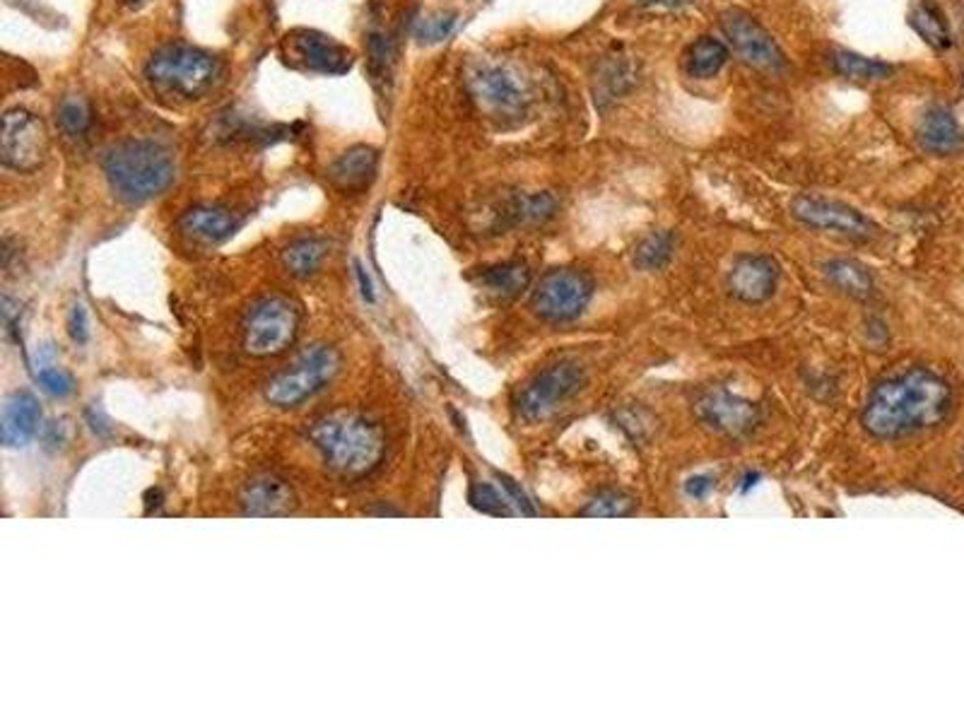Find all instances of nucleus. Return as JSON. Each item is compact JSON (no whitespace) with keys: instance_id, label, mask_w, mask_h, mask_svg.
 I'll use <instances>...</instances> for the list:
<instances>
[{"instance_id":"f257e3e1","label":"nucleus","mask_w":964,"mask_h":723,"mask_svg":"<svg viewBox=\"0 0 964 723\" xmlns=\"http://www.w3.org/2000/svg\"><path fill=\"white\" fill-rule=\"evenodd\" d=\"M950 383L928 369H907L878 383L868 395L861 425L876 439H902L938 427L950 415Z\"/></svg>"},{"instance_id":"f03ea898","label":"nucleus","mask_w":964,"mask_h":723,"mask_svg":"<svg viewBox=\"0 0 964 723\" xmlns=\"http://www.w3.org/2000/svg\"><path fill=\"white\" fill-rule=\"evenodd\" d=\"M307 439L321 453L323 463L347 481L377 471L386 453V437L381 427L357 413H335L317 419L307 429Z\"/></svg>"},{"instance_id":"7ed1b4c3","label":"nucleus","mask_w":964,"mask_h":723,"mask_svg":"<svg viewBox=\"0 0 964 723\" xmlns=\"http://www.w3.org/2000/svg\"><path fill=\"white\" fill-rule=\"evenodd\" d=\"M102 169L111 191L128 203H143L165 193L177 177V165L167 147L153 140H128L109 147Z\"/></svg>"},{"instance_id":"20e7f679","label":"nucleus","mask_w":964,"mask_h":723,"mask_svg":"<svg viewBox=\"0 0 964 723\" xmlns=\"http://www.w3.org/2000/svg\"><path fill=\"white\" fill-rule=\"evenodd\" d=\"M217 78V61L189 44L162 46L145 66V80L167 97L195 99L211 90Z\"/></svg>"},{"instance_id":"39448f33","label":"nucleus","mask_w":964,"mask_h":723,"mask_svg":"<svg viewBox=\"0 0 964 723\" xmlns=\"http://www.w3.org/2000/svg\"><path fill=\"white\" fill-rule=\"evenodd\" d=\"M596 283L586 271L579 268H555L540 277L533 289L531 309L548 323H572L591 305Z\"/></svg>"},{"instance_id":"423d86ee","label":"nucleus","mask_w":964,"mask_h":723,"mask_svg":"<svg viewBox=\"0 0 964 723\" xmlns=\"http://www.w3.org/2000/svg\"><path fill=\"white\" fill-rule=\"evenodd\" d=\"M341 367V357L329 345H313L293 367L265 383V401L277 407H295L329 383Z\"/></svg>"},{"instance_id":"0eeeda50","label":"nucleus","mask_w":964,"mask_h":723,"mask_svg":"<svg viewBox=\"0 0 964 723\" xmlns=\"http://www.w3.org/2000/svg\"><path fill=\"white\" fill-rule=\"evenodd\" d=\"M299 333V311L283 297H269L243 319V349L253 357L281 355Z\"/></svg>"},{"instance_id":"6e6552de","label":"nucleus","mask_w":964,"mask_h":723,"mask_svg":"<svg viewBox=\"0 0 964 723\" xmlns=\"http://www.w3.org/2000/svg\"><path fill=\"white\" fill-rule=\"evenodd\" d=\"M584 389V369L574 362H557V365L538 371L524 389L516 393L514 411L524 423H538L548 417L562 403L572 401Z\"/></svg>"},{"instance_id":"1a4fd4ad","label":"nucleus","mask_w":964,"mask_h":723,"mask_svg":"<svg viewBox=\"0 0 964 723\" xmlns=\"http://www.w3.org/2000/svg\"><path fill=\"white\" fill-rule=\"evenodd\" d=\"M722 32L728 49L746 66L760 73H782L786 68V56L779 44L746 10L730 8L722 13Z\"/></svg>"},{"instance_id":"9d476101","label":"nucleus","mask_w":964,"mask_h":723,"mask_svg":"<svg viewBox=\"0 0 964 723\" xmlns=\"http://www.w3.org/2000/svg\"><path fill=\"white\" fill-rule=\"evenodd\" d=\"M468 92L480 104V109L495 119H521L528 111V90L521 80L502 66L480 63L471 68Z\"/></svg>"},{"instance_id":"9b49d317","label":"nucleus","mask_w":964,"mask_h":723,"mask_svg":"<svg viewBox=\"0 0 964 723\" xmlns=\"http://www.w3.org/2000/svg\"><path fill=\"white\" fill-rule=\"evenodd\" d=\"M46 153H49V135L39 116L27 109H8L3 116V133H0L3 165L20 174H32L44 165Z\"/></svg>"},{"instance_id":"f8f14e48","label":"nucleus","mask_w":964,"mask_h":723,"mask_svg":"<svg viewBox=\"0 0 964 723\" xmlns=\"http://www.w3.org/2000/svg\"><path fill=\"white\" fill-rule=\"evenodd\" d=\"M792 213L810 229L832 232L846 239L868 241L878 235V227L870 217H866L861 210H856L849 203L832 201V198L820 195H798L792 203Z\"/></svg>"},{"instance_id":"ddd939ff","label":"nucleus","mask_w":964,"mask_h":723,"mask_svg":"<svg viewBox=\"0 0 964 723\" xmlns=\"http://www.w3.org/2000/svg\"><path fill=\"white\" fill-rule=\"evenodd\" d=\"M694 411L700 423L724 437H746L760 425L758 405L728 389L704 391Z\"/></svg>"},{"instance_id":"4468645a","label":"nucleus","mask_w":964,"mask_h":723,"mask_svg":"<svg viewBox=\"0 0 964 723\" xmlns=\"http://www.w3.org/2000/svg\"><path fill=\"white\" fill-rule=\"evenodd\" d=\"M779 285V265L772 256L742 253L728 271V289L742 305H764Z\"/></svg>"},{"instance_id":"2eb2a0df","label":"nucleus","mask_w":964,"mask_h":723,"mask_svg":"<svg viewBox=\"0 0 964 723\" xmlns=\"http://www.w3.org/2000/svg\"><path fill=\"white\" fill-rule=\"evenodd\" d=\"M289 56L311 73L343 75L353 66V54L333 37L317 29H297L287 34Z\"/></svg>"},{"instance_id":"dca6fc26","label":"nucleus","mask_w":964,"mask_h":723,"mask_svg":"<svg viewBox=\"0 0 964 723\" xmlns=\"http://www.w3.org/2000/svg\"><path fill=\"white\" fill-rule=\"evenodd\" d=\"M916 140L928 155L950 157L964 153V128L945 107H928L916 123Z\"/></svg>"},{"instance_id":"f3484780","label":"nucleus","mask_w":964,"mask_h":723,"mask_svg":"<svg viewBox=\"0 0 964 723\" xmlns=\"http://www.w3.org/2000/svg\"><path fill=\"white\" fill-rule=\"evenodd\" d=\"M297 499L293 487L283 477L259 475L243 485L241 489V509L247 517H287L295 509Z\"/></svg>"},{"instance_id":"a211bd4d","label":"nucleus","mask_w":964,"mask_h":723,"mask_svg":"<svg viewBox=\"0 0 964 723\" xmlns=\"http://www.w3.org/2000/svg\"><path fill=\"white\" fill-rule=\"evenodd\" d=\"M39 425H41L39 401L27 391L10 395L3 405V419H0L3 445L10 449L29 445L34 435L39 431Z\"/></svg>"},{"instance_id":"6ab92c4d","label":"nucleus","mask_w":964,"mask_h":723,"mask_svg":"<svg viewBox=\"0 0 964 723\" xmlns=\"http://www.w3.org/2000/svg\"><path fill=\"white\" fill-rule=\"evenodd\" d=\"M237 227H239L237 215L231 213V210L217 205L191 208L179 217V229L183 235L201 244L225 241L227 237L235 235Z\"/></svg>"},{"instance_id":"aec40b11","label":"nucleus","mask_w":964,"mask_h":723,"mask_svg":"<svg viewBox=\"0 0 964 723\" xmlns=\"http://www.w3.org/2000/svg\"><path fill=\"white\" fill-rule=\"evenodd\" d=\"M379 167V153L369 145H355L333 162L329 169L331 181L343 193H362L374 181Z\"/></svg>"},{"instance_id":"412c9836","label":"nucleus","mask_w":964,"mask_h":723,"mask_svg":"<svg viewBox=\"0 0 964 723\" xmlns=\"http://www.w3.org/2000/svg\"><path fill=\"white\" fill-rule=\"evenodd\" d=\"M822 275L842 295L854 299H870L876 293L873 273L864 263L852 259H832L822 265Z\"/></svg>"},{"instance_id":"4be33fe9","label":"nucleus","mask_w":964,"mask_h":723,"mask_svg":"<svg viewBox=\"0 0 964 723\" xmlns=\"http://www.w3.org/2000/svg\"><path fill=\"white\" fill-rule=\"evenodd\" d=\"M636 70L622 56H608L598 63L594 75V95L600 109L610 107L615 99H620L627 90L634 85Z\"/></svg>"},{"instance_id":"5701e85b","label":"nucleus","mask_w":964,"mask_h":723,"mask_svg":"<svg viewBox=\"0 0 964 723\" xmlns=\"http://www.w3.org/2000/svg\"><path fill=\"white\" fill-rule=\"evenodd\" d=\"M728 44L718 42L714 37H700L694 39L682 54V68L685 73L694 80H710L722 73V68L728 61Z\"/></svg>"},{"instance_id":"b1692460","label":"nucleus","mask_w":964,"mask_h":723,"mask_svg":"<svg viewBox=\"0 0 964 723\" xmlns=\"http://www.w3.org/2000/svg\"><path fill=\"white\" fill-rule=\"evenodd\" d=\"M830 63L842 78L854 80V83H878V80H888L894 75V68L890 63L849 49H834L830 54Z\"/></svg>"},{"instance_id":"393cba45","label":"nucleus","mask_w":964,"mask_h":723,"mask_svg":"<svg viewBox=\"0 0 964 723\" xmlns=\"http://www.w3.org/2000/svg\"><path fill=\"white\" fill-rule=\"evenodd\" d=\"M909 25L926 44H931L933 49H948L952 44V34L945 22V15L940 13V8L933 3V0H916L909 13Z\"/></svg>"},{"instance_id":"a878e982","label":"nucleus","mask_w":964,"mask_h":723,"mask_svg":"<svg viewBox=\"0 0 964 723\" xmlns=\"http://www.w3.org/2000/svg\"><path fill=\"white\" fill-rule=\"evenodd\" d=\"M480 285L495 295L516 297L531 285V268L524 261H507L490 265L480 273Z\"/></svg>"},{"instance_id":"bb28decb","label":"nucleus","mask_w":964,"mask_h":723,"mask_svg":"<svg viewBox=\"0 0 964 723\" xmlns=\"http://www.w3.org/2000/svg\"><path fill=\"white\" fill-rule=\"evenodd\" d=\"M326 253H329L326 241L305 237V239L293 241L283 251V265L287 268L289 275L309 277L319 271L323 259H326Z\"/></svg>"},{"instance_id":"cd10ccee","label":"nucleus","mask_w":964,"mask_h":723,"mask_svg":"<svg viewBox=\"0 0 964 723\" xmlns=\"http://www.w3.org/2000/svg\"><path fill=\"white\" fill-rule=\"evenodd\" d=\"M673 253H676V235H673V232H666V229H658V232H652V235H646L642 241L636 244L632 261L639 271L654 273L670 263Z\"/></svg>"},{"instance_id":"c85d7f7f","label":"nucleus","mask_w":964,"mask_h":723,"mask_svg":"<svg viewBox=\"0 0 964 723\" xmlns=\"http://www.w3.org/2000/svg\"><path fill=\"white\" fill-rule=\"evenodd\" d=\"M557 213V201L552 193H528L516 195L507 205L504 220L511 225H538Z\"/></svg>"},{"instance_id":"c756f323","label":"nucleus","mask_w":964,"mask_h":723,"mask_svg":"<svg viewBox=\"0 0 964 723\" xmlns=\"http://www.w3.org/2000/svg\"><path fill=\"white\" fill-rule=\"evenodd\" d=\"M56 121L66 135L83 138L92 126L90 102L83 95H66L61 102H58Z\"/></svg>"},{"instance_id":"7c9ffc66","label":"nucleus","mask_w":964,"mask_h":723,"mask_svg":"<svg viewBox=\"0 0 964 723\" xmlns=\"http://www.w3.org/2000/svg\"><path fill=\"white\" fill-rule=\"evenodd\" d=\"M582 517H594V519H620V517H632L634 514V501L622 495V493H603L598 497H594L588 505L579 511Z\"/></svg>"},{"instance_id":"2f4dec72","label":"nucleus","mask_w":964,"mask_h":723,"mask_svg":"<svg viewBox=\"0 0 964 723\" xmlns=\"http://www.w3.org/2000/svg\"><path fill=\"white\" fill-rule=\"evenodd\" d=\"M468 501H471L473 509L483 511V514L511 517L509 499H504L492 485H487V483H473L468 489Z\"/></svg>"},{"instance_id":"473e14b6","label":"nucleus","mask_w":964,"mask_h":723,"mask_svg":"<svg viewBox=\"0 0 964 723\" xmlns=\"http://www.w3.org/2000/svg\"><path fill=\"white\" fill-rule=\"evenodd\" d=\"M34 377H37L39 387H41L46 393L58 395V399H63V395L73 393V389H75L73 377L68 375V371H63L61 367H56L53 362L39 359L37 369H34Z\"/></svg>"},{"instance_id":"72a5a7b5","label":"nucleus","mask_w":964,"mask_h":723,"mask_svg":"<svg viewBox=\"0 0 964 723\" xmlns=\"http://www.w3.org/2000/svg\"><path fill=\"white\" fill-rule=\"evenodd\" d=\"M454 27H456V13H437L417 22L415 37L427 44H437L441 39H447L449 34L454 32Z\"/></svg>"},{"instance_id":"f704fd0d","label":"nucleus","mask_w":964,"mask_h":723,"mask_svg":"<svg viewBox=\"0 0 964 723\" xmlns=\"http://www.w3.org/2000/svg\"><path fill=\"white\" fill-rule=\"evenodd\" d=\"M68 333H71L78 345H85L90 341V321L87 309L83 305H75L71 313H68Z\"/></svg>"},{"instance_id":"c9c22d12","label":"nucleus","mask_w":964,"mask_h":723,"mask_svg":"<svg viewBox=\"0 0 964 723\" xmlns=\"http://www.w3.org/2000/svg\"><path fill=\"white\" fill-rule=\"evenodd\" d=\"M497 477H499V483H502V487H504L507 499H511V501H514V505L519 507V511H521V514H526V517H536V507H533V501L528 499V495L524 493V489H521V487L516 485V481H511V477H509V475H502V473H499Z\"/></svg>"},{"instance_id":"e433bc0d","label":"nucleus","mask_w":964,"mask_h":723,"mask_svg":"<svg viewBox=\"0 0 964 723\" xmlns=\"http://www.w3.org/2000/svg\"><path fill=\"white\" fill-rule=\"evenodd\" d=\"M712 487H714V481L710 475H694V477H690L688 483H685V493H688L692 499H702L712 493Z\"/></svg>"},{"instance_id":"4c0bfd02","label":"nucleus","mask_w":964,"mask_h":723,"mask_svg":"<svg viewBox=\"0 0 964 723\" xmlns=\"http://www.w3.org/2000/svg\"><path fill=\"white\" fill-rule=\"evenodd\" d=\"M355 273H357V280H359V289H362V297L367 301H374L377 299L374 297V287H371V280H369V275L365 271V265L359 263V261H355Z\"/></svg>"},{"instance_id":"58836bf2","label":"nucleus","mask_w":964,"mask_h":723,"mask_svg":"<svg viewBox=\"0 0 964 723\" xmlns=\"http://www.w3.org/2000/svg\"><path fill=\"white\" fill-rule=\"evenodd\" d=\"M636 3L642 5V8H670V10H676V8L690 5L692 0H636Z\"/></svg>"},{"instance_id":"ea45409f","label":"nucleus","mask_w":964,"mask_h":723,"mask_svg":"<svg viewBox=\"0 0 964 723\" xmlns=\"http://www.w3.org/2000/svg\"><path fill=\"white\" fill-rule=\"evenodd\" d=\"M121 3H126V5H141V3H145V0H121Z\"/></svg>"}]
</instances>
